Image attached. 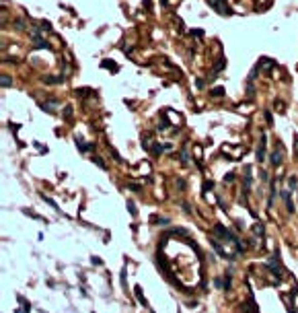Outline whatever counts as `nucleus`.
I'll list each match as a JSON object with an SVG mask.
<instances>
[{
    "mask_svg": "<svg viewBox=\"0 0 298 313\" xmlns=\"http://www.w3.org/2000/svg\"><path fill=\"white\" fill-rule=\"evenodd\" d=\"M208 4L214 6V8H222V6H220V0H208Z\"/></svg>",
    "mask_w": 298,
    "mask_h": 313,
    "instance_id": "9b49d317",
    "label": "nucleus"
},
{
    "mask_svg": "<svg viewBox=\"0 0 298 313\" xmlns=\"http://www.w3.org/2000/svg\"><path fill=\"white\" fill-rule=\"evenodd\" d=\"M64 115H66V118H70V115H72V107H66V109H64Z\"/></svg>",
    "mask_w": 298,
    "mask_h": 313,
    "instance_id": "dca6fc26",
    "label": "nucleus"
},
{
    "mask_svg": "<svg viewBox=\"0 0 298 313\" xmlns=\"http://www.w3.org/2000/svg\"><path fill=\"white\" fill-rule=\"evenodd\" d=\"M271 165H274V167H280V165H282V146H278V150L271 153Z\"/></svg>",
    "mask_w": 298,
    "mask_h": 313,
    "instance_id": "f03ea898",
    "label": "nucleus"
},
{
    "mask_svg": "<svg viewBox=\"0 0 298 313\" xmlns=\"http://www.w3.org/2000/svg\"><path fill=\"white\" fill-rule=\"evenodd\" d=\"M136 297H138V301H142V303L146 305V301H144V295H142V288H140V286L136 288Z\"/></svg>",
    "mask_w": 298,
    "mask_h": 313,
    "instance_id": "1a4fd4ad",
    "label": "nucleus"
},
{
    "mask_svg": "<svg viewBox=\"0 0 298 313\" xmlns=\"http://www.w3.org/2000/svg\"><path fill=\"white\" fill-rule=\"evenodd\" d=\"M177 188L183 189V188H185V181H183V179H177Z\"/></svg>",
    "mask_w": 298,
    "mask_h": 313,
    "instance_id": "f3484780",
    "label": "nucleus"
},
{
    "mask_svg": "<svg viewBox=\"0 0 298 313\" xmlns=\"http://www.w3.org/2000/svg\"><path fill=\"white\" fill-rule=\"evenodd\" d=\"M111 154H113V157H115V161H117V163H122V157H119V153H117V150H115V149H111Z\"/></svg>",
    "mask_w": 298,
    "mask_h": 313,
    "instance_id": "f8f14e48",
    "label": "nucleus"
},
{
    "mask_svg": "<svg viewBox=\"0 0 298 313\" xmlns=\"http://www.w3.org/2000/svg\"><path fill=\"white\" fill-rule=\"evenodd\" d=\"M10 83H12V80H10L6 74H2V87H10Z\"/></svg>",
    "mask_w": 298,
    "mask_h": 313,
    "instance_id": "9d476101",
    "label": "nucleus"
},
{
    "mask_svg": "<svg viewBox=\"0 0 298 313\" xmlns=\"http://www.w3.org/2000/svg\"><path fill=\"white\" fill-rule=\"evenodd\" d=\"M265 119H267V124H271V114L269 111H265Z\"/></svg>",
    "mask_w": 298,
    "mask_h": 313,
    "instance_id": "aec40b11",
    "label": "nucleus"
},
{
    "mask_svg": "<svg viewBox=\"0 0 298 313\" xmlns=\"http://www.w3.org/2000/svg\"><path fill=\"white\" fill-rule=\"evenodd\" d=\"M288 184H290V188H296V177H292V179L288 181Z\"/></svg>",
    "mask_w": 298,
    "mask_h": 313,
    "instance_id": "6ab92c4d",
    "label": "nucleus"
},
{
    "mask_svg": "<svg viewBox=\"0 0 298 313\" xmlns=\"http://www.w3.org/2000/svg\"><path fill=\"white\" fill-rule=\"evenodd\" d=\"M161 150H162L161 144H154V146H152V153H154V154H161Z\"/></svg>",
    "mask_w": 298,
    "mask_h": 313,
    "instance_id": "4468645a",
    "label": "nucleus"
},
{
    "mask_svg": "<svg viewBox=\"0 0 298 313\" xmlns=\"http://www.w3.org/2000/svg\"><path fill=\"white\" fill-rule=\"evenodd\" d=\"M93 161L99 165V167H101V169H107V165H105V161H103L101 157H93Z\"/></svg>",
    "mask_w": 298,
    "mask_h": 313,
    "instance_id": "0eeeda50",
    "label": "nucleus"
},
{
    "mask_svg": "<svg viewBox=\"0 0 298 313\" xmlns=\"http://www.w3.org/2000/svg\"><path fill=\"white\" fill-rule=\"evenodd\" d=\"M216 233H218L222 239H228V241H236V235H235V233H230L228 229H224L222 225H216Z\"/></svg>",
    "mask_w": 298,
    "mask_h": 313,
    "instance_id": "f257e3e1",
    "label": "nucleus"
},
{
    "mask_svg": "<svg viewBox=\"0 0 298 313\" xmlns=\"http://www.w3.org/2000/svg\"><path fill=\"white\" fill-rule=\"evenodd\" d=\"M87 93H88V89H76V91H74V95H80V97L87 95Z\"/></svg>",
    "mask_w": 298,
    "mask_h": 313,
    "instance_id": "2eb2a0df",
    "label": "nucleus"
},
{
    "mask_svg": "<svg viewBox=\"0 0 298 313\" xmlns=\"http://www.w3.org/2000/svg\"><path fill=\"white\" fill-rule=\"evenodd\" d=\"M101 66L103 68H111L113 72H117V64H113V62H107V60H105V62H101Z\"/></svg>",
    "mask_w": 298,
    "mask_h": 313,
    "instance_id": "423d86ee",
    "label": "nucleus"
},
{
    "mask_svg": "<svg viewBox=\"0 0 298 313\" xmlns=\"http://www.w3.org/2000/svg\"><path fill=\"white\" fill-rule=\"evenodd\" d=\"M35 48H47V41L39 39V37H35Z\"/></svg>",
    "mask_w": 298,
    "mask_h": 313,
    "instance_id": "6e6552de",
    "label": "nucleus"
},
{
    "mask_svg": "<svg viewBox=\"0 0 298 313\" xmlns=\"http://www.w3.org/2000/svg\"><path fill=\"white\" fill-rule=\"evenodd\" d=\"M224 179H226V181H228V184H230V181H232V179H235V173H228V175H226V177H224Z\"/></svg>",
    "mask_w": 298,
    "mask_h": 313,
    "instance_id": "a211bd4d",
    "label": "nucleus"
},
{
    "mask_svg": "<svg viewBox=\"0 0 298 313\" xmlns=\"http://www.w3.org/2000/svg\"><path fill=\"white\" fill-rule=\"evenodd\" d=\"M282 196H284V200H286V206H288V210H290V212H294V204H292V200H290L288 192H282Z\"/></svg>",
    "mask_w": 298,
    "mask_h": 313,
    "instance_id": "20e7f679",
    "label": "nucleus"
},
{
    "mask_svg": "<svg viewBox=\"0 0 298 313\" xmlns=\"http://www.w3.org/2000/svg\"><path fill=\"white\" fill-rule=\"evenodd\" d=\"M212 97H222L224 95V87H216V89H212Z\"/></svg>",
    "mask_w": 298,
    "mask_h": 313,
    "instance_id": "39448f33",
    "label": "nucleus"
},
{
    "mask_svg": "<svg viewBox=\"0 0 298 313\" xmlns=\"http://www.w3.org/2000/svg\"><path fill=\"white\" fill-rule=\"evenodd\" d=\"M43 80L47 83V85H58V83H62L64 78H62V76H45Z\"/></svg>",
    "mask_w": 298,
    "mask_h": 313,
    "instance_id": "7ed1b4c3",
    "label": "nucleus"
},
{
    "mask_svg": "<svg viewBox=\"0 0 298 313\" xmlns=\"http://www.w3.org/2000/svg\"><path fill=\"white\" fill-rule=\"evenodd\" d=\"M255 233L263 235V225H261V223H257V225H255Z\"/></svg>",
    "mask_w": 298,
    "mask_h": 313,
    "instance_id": "ddd939ff",
    "label": "nucleus"
}]
</instances>
